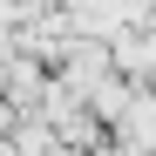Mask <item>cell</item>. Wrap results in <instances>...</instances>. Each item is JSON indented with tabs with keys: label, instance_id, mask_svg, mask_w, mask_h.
I'll return each instance as SVG.
<instances>
[{
	"label": "cell",
	"instance_id": "6da1fadb",
	"mask_svg": "<svg viewBox=\"0 0 156 156\" xmlns=\"http://www.w3.org/2000/svg\"><path fill=\"white\" fill-rule=\"evenodd\" d=\"M109 129L122 136V149H156V102H149V95H129Z\"/></svg>",
	"mask_w": 156,
	"mask_h": 156
},
{
	"label": "cell",
	"instance_id": "7a4b0ae2",
	"mask_svg": "<svg viewBox=\"0 0 156 156\" xmlns=\"http://www.w3.org/2000/svg\"><path fill=\"white\" fill-rule=\"evenodd\" d=\"M122 68H129V75H143V68L156 75V34H149V41H129V48H122Z\"/></svg>",
	"mask_w": 156,
	"mask_h": 156
}]
</instances>
